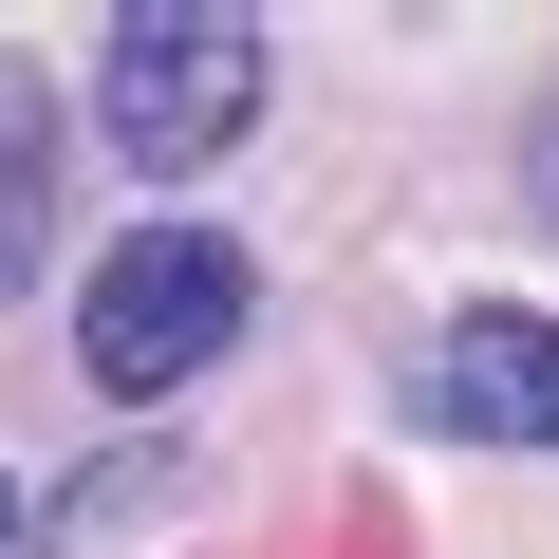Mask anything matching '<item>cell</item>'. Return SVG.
<instances>
[{"label": "cell", "mask_w": 559, "mask_h": 559, "mask_svg": "<svg viewBox=\"0 0 559 559\" xmlns=\"http://www.w3.org/2000/svg\"><path fill=\"white\" fill-rule=\"evenodd\" d=\"M242 299H261V261L224 224H131L94 261V299H75V355H94V392H187L242 336Z\"/></svg>", "instance_id": "6da1fadb"}, {"label": "cell", "mask_w": 559, "mask_h": 559, "mask_svg": "<svg viewBox=\"0 0 559 559\" xmlns=\"http://www.w3.org/2000/svg\"><path fill=\"white\" fill-rule=\"evenodd\" d=\"M94 112H112L131 168H205V150H242V112H261V20H224V0H150V20H112Z\"/></svg>", "instance_id": "7a4b0ae2"}, {"label": "cell", "mask_w": 559, "mask_h": 559, "mask_svg": "<svg viewBox=\"0 0 559 559\" xmlns=\"http://www.w3.org/2000/svg\"><path fill=\"white\" fill-rule=\"evenodd\" d=\"M429 411H448V429H485V448H559V318L466 299V318H448V355H429Z\"/></svg>", "instance_id": "3957f363"}, {"label": "cell", "mask_w": 559, "mask_h": 559, "mask_svg": "<svg viewBox=\"0 0 559 559\" xmlns=\"http://www.w3.org/2000/svg\"><path fill=\"white\" fill-rule=\"evenodd\" d=\"M38 150H57L38 75H0V280H20V261H38V224H57V168H38Z\"/></svg>", "instance_id": "277c9868"}, {"label": "cell", "mask_w": 559, "mask_h": 559, "mask_svg": "<svg viewBox=\"0 0 559 559\" xmlns=\"http://www.w3.org/2000/svg\"><path fill=\"white\" fill-rule=\"evenodd\" d=\"M0 540H20V485H0Z\"/></svg>", "instance_id": "5b68a950"}]
</instances>
